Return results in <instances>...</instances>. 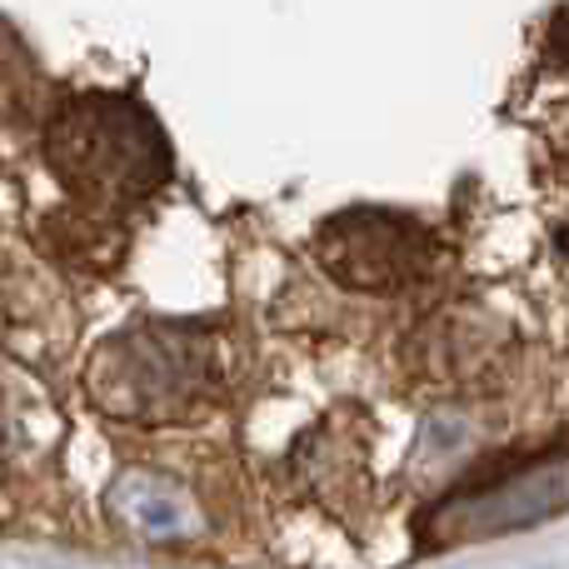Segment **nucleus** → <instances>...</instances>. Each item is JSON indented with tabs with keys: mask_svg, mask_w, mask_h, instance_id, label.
<instances>
[{
	"mask_svg": "<svg viewBox=\"0 0 569 569\" xmlns=\"http://www.w3.org/2000/svg\"><path fill=\"white\" fill-rule=\"evenodd\" d=\"M220 390L216 340L186 320H136L86 360V400L126 425H186Z\"/></svg>",
	"mask_w": 569,
	"mask_h": 569,
	"instance_id": "obj_1",
	"label": "nucleus"
},
{
	"mask_svg": "<svg viewBox=\"0 0 569 569\" xmlns=\"http://www.w3.org/2000/svg\"><path fill=\"white\" fill-rule=\"evenodd\" d=\"M46 170L90 210H126L170 180L160 120L126 96H76L56 106L40 136Z\"/></svg>",
	"mask_w": 569,
	"mask_h": 569,
	"instance_id": "obj_2",
	"label": "nucleus"
},
{
	"mask_svg": "<svg viewBox=\"0 0 569 569\" xmlns=\"http://www.w3.org/2000/svg\"><path fill=\"white\" fill-rule=\"evenodd\" d=\"M565 510H569V450H550L535 455V460L490 470L475 485H465L460 495H450L430 515L425 540H430V550H455V545H480V540H500L510 530H530V525Z\"/></svg>",
	"mask_w": 569,
	"mask_h": 569,
	"instance_id": "obj_3",
	"label": "nucleus"
},
{
	"mask_svg": "<svg viewBox=\"0 0 569 569\" xmlns=\"http://www.w3.org/2000/svg\"><path fill=\"white\" fill-rule=\"evenodd\" d=\"M440 240L410 216L395 210H345L315 236V260L330 280L360 295L410 290L435 270Z\"/></svg>",
	"mask_w": 569,
	"mask_h": 569,
	"instance_id": "obj_4",
	"label": "nucleus"
},
{
	"mask_svg": "<svg viewBox=\"0 0 569 569\" xmlns=\"http://www.w3.org/2000/svg\"><path fill=\"white\" fill-rule=\"evenodd\" d=\"M415 355L440 390H495L515 360V330L485 305H455L425 325Z\"/></svg>",
	"mask_w": 569,
	"mask_h": 569,
	"instance_id": "obj_5",
	"label": "nucleus"
},
{
	"mask_svg": "<svg viewBox=\"0 0 569 569\" xmlns=\"http://www.w3.org/2000/svg\"><path fill=\"white\" fill-rule=\"evenodd\" d=\"M106 515L136 545H196L206 535V500L160 465H130L106 495Z\"/></svg>",
	"mask_w": 569,
	"mask_h": 569,
	"instance_id": "obj_6",
	"label": "nucleus"
},
{
	"mask_svg": "<svg viewBox=\"0 0 569 569\" xmlns=\"http://www.w3.org/2000/svg\"><path fill=\"white\" fill-rule=\"evenodd\" d=\"M550 150H555V156H560L565 166H569V110H565V116L550 126Z\"/></svg>",
	"mask_w": 569,
	"mask_h": 569,
	"instance_id": "obj_7",
	"label": "nucleus"
}]
</instances>
